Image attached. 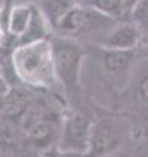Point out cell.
Wrapping results in <instances>:
<instances>
[{
	"label": "cell",
	"instance_id": "cell-1",
	"mask_svg": "<svg viewBox=\"0 0 148 157\" xmlns=\"http://www.w3.org/2000/svg\"><path fill=\"white\" fill-rule=\"evenodd\" d=\"M12 61L17 74L30 85L49 86L56 80L51 43L44 39L19 44Z\"/></svg>",
	"mask_w": 148,
	"mask_h": 157
},
{
	"label": "cell",
	"instance_id": "cell-2",
	"mask_svg": "<svg viewBox=\"0 0 148 157\" xmlns=\"http://www.w3.org/2000/svg\"><path fill=\"white\" fill-rule=\"evenodd\" d=\"M49 43L56 80L67 87L77 86L83 61V51L80 44L73 37L62 34L53 37Z\"/></svg>",
	"mask_w": 148,
	"mask_h": 157
},
{
	"label": "cell",
	"instance_id": "cell-3",
	"mask_svg": "<svg viewBox=\"0 0 148 157\" xmlns=\"http://www.w3.org/2000/svg\"><path fill=\"white\" fill-rule=\"evenodd\" d=\"M92 122L82 113H71L64 120L59 133V150L62 153L86 154L90 145Z\"/></svg>",
	"mask_w": 148,
	"mask_h": 157
},
{
	"label": "cell",
	"instance_id": "cell-4",
	"mask_svg": "<svg viewBox=\"0 0 148 157\" xmlns=\"http://www.w3.org/2000/svg\"><path fill=\"white\" fill-rule=\"evenodd\" d=\"M124 129L117 119H101L92 123L89 153L95 156L111 154L122 145Z\"/></svg>",
	"mask_w": 148,
	"mask_h": 157
},
{
	"label": "cell",
	"instance_id": "cell-5",
	"mask_svg": "<svg viewBox=\"0 0 148 157\" xmlns=\"http://www.w3.org/2000/svg\"><path fill=\"white\" fill-rule=\"evenodd\" d=\"M142 37V28L136 22H117L104 34L99 44L104 49L133 51Z\"/></svg>",
	"mask_w": 148,
	"mask_h": 157
},
{
	"label": "cell",
	"instance_id": "cell-6",
	"mask_svg": "<svg viewBox=\"0 0 148 157\" xmlns=\"http://www.w3.org/2000/svg\"><path fill=\"white\" fill-rule=\"evenodd\" d=\"M36 12V6L31 5L30 2L27 3H21V5H15L13 8L9 10L8 15V21H6V25H8V31L10 34L21 37V36L28 30V27L33 21Z\"/></svg>",
	"mask_w": 148,
	"mask_h": 157
},
{
	"label": "cell",
	"instance_id": "cell-7",
	"mask_svg": "<svg viewBox=\"0 0 148 157\" xmlns=\"http://www.w3.org/2000/svg\"><path fill=\"white\" fill-rule=\"evenodd\" d=\"M76 3V0H37V9L43 15L47 25L52 30H56L62 18L68 13V10Z\"/></svg>",
	"mask_w": 148,
	"mask_h": 157
},
{
	"label": "cell",
	"instance_id": "cell-8",
	"mask_svg": "<svg viewBox=\"0 0 148 157\" xmlns=\"http://www.w3.org/2000/svg\"><path fill=\"white\" fill-rule=\"evenodd\" d=\"M78 5H83L86 8H90L102 13L107 17L119 19L124 15L126 12V0H76Z\"/></svg>",
	"mask_w": 148,
	"mask_h": 157
},
{
	"label": "cell",
	"instance_id": "cell-9",
	"mask_svg": "<svg viewBox=\"0 0 148 157\" xmlns=\"http://www.w3.org/2000/svg\"><path fill=\"white\" fill-rule=\"evenodd\" d=\"M104 49V48H102ZM133 58V51H120V49H104L102 62L108 73H120L131 64Z\"/></svg>",
	"mask_w": 148,
	"mask_h": 157
},
{
	"label": "cell",
	"instance_id": "cell-10",
	"mask_svg": "<svg viewBox=\"0 0 148 157\" xmlns=\"http://www.w3.org/2000/svg\"><path fill=\"white\" fill-rule=\"evenodd\" d=\"M27 132H28L30 140L33 141L36 145H43V144H46V142H49L52 140L53 124L49 119L42 116L37 122H34L27 129Z\"/></svg>",
	"mask_w": 148,
	"mask_h": 157
},
{
	"label": "cell",
	"instance_id": "cell-11",
	"mask_svg": "<svg viewBox=\"0 0 148 157\" xmlns=\"http://www.w3.org/2000/svg\"><path fill=\"white\" fill-rule=\"evenodd\" d=\"M132 21L145 30L148 28V0H136L131 10Z\"/></svg>",
	"mask_w": 148,
	"mask_h": 157
},
{
	"label": "cell",
	"instance_id": "cell-12",
	"mask_svg": "<svg viewBox=\"0 0 148 157\" xmlns=\"http://www.w3.org/2000/svg\"><path fill=\"white\" fill-rule=\"evenodd\" d=\"M10 92V87H9V82L6 80V77L0 73V102H3L6 99V96Z\"/></svg>",
	"mask_w": 148,
	"mask_h": 157
},
{
	"label": "cell",
	"instance_id": "cell-13",
	"mask_svg": "<svg viewBox=\"0 0 148 157\" xmlns=\"http://www.w3.org/2000/svg\"><path fill=\"white\" fill-rule=\"evenodd\" d=\"M138 90H139L141 98H142V99H144V101H145V102L148 104V74L144 78H142V80H141Z\"/></svg>",
	"mask_w": 148,
	"mask_h": 157
},
{
	"label": "cell",
	"instance_id": "cell-14",
	"mask_svg": "<svg viewBox=\"0 0 148 157\" xmlns=\"http://www.w3.org/2000/svg\"><path fill=\"white\" fill-rule=\"evenodd\" d=\"M25 2H30V3H31V2H37V0H25Z\"/></svg>",
	"mask_w": 148,
	"mask_h": 157
}]
</instances>
